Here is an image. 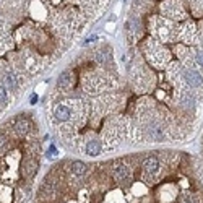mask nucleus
Segmentation results:
<instances>
[{"instance_id": "1", "label": "nucleus", "mask_w": 203, "mask_h": 203, "mask_svg": "<svg viewBox=\"0 0 203 203\" xmlns=\"http://www.w3.org/2000/svg\"><path fill=\"white\" fill-rule=\"evenodd\" d=\"M52 120L55 124H67L72 120V107L67 103H57L52 111Z\"/></svg>"}, {"instance_id": "2", "label": "nucleus", "mask_w": 203, "mask_h": 203, "mask_svg": "<svg viewBox=\"0 0 203 203\" xmlns=\"http://www.w3.org/2000/svg\"><path fill=\"white\" fill-rule=\"evenodd\" d=\"M75 85V72L72 68H67L60 73L59 80H57V86L60 91H70Z\"/></svg>"}, {"instance_id": "3", "label": "nucleus", "mask_w": 203, "mask_h": 203, "mask_svg": "<svg viewBox=\"0 0 203 203\" xmlns=\"http://www.w3.org/2000/svg\"><path fill=\"white\" fill-rule=\"evenodd\" d=\"M65 167H67L65 171L70 172L75 177H85L88 174V171H90V166L85 164L83 161H68L65 162Z\"/></svg>"}, {"instance_id": "4", "label": "nucleus", "mask_w": 203, "mask_h": 203, "mask_svg": "<svg viewBox=\"0 0 203 203\" xmlns=\"http://www.w3.org/2000/svg\"><path fill=\"white\" fill-rule=\"evenodd\" d=\"M83 151H85L86 156H91V158H96L99 156L101 151H103V141L98 140V138H90L83 143Z\"/></svg>"}, {"instance_id": "5", "label": "nucleus", "mask_w": 203, "mask_h": 203, "mask_svg": "<svg viewBox=\"0 0 203 203\" xmlns=\"http://www.w3.org/2000/svg\"><path fill=\"white\" fill-rule=\"evenodd\" d=\"M13 130H15V133H16V135L23 138V136L29 135V133L33 132V124H31V120H29V119L20 117V119H16V120H15Z\"/></svg>"}, {"instance_id": "6", "label": "nucleus", "mask_w": 203, "mask_h": 203, "mask_svg": "<svg viewBox=\"0 0 203 203\" xmlns=\"http://www.w3.org/2000/svg\"><path fill=\"white\" fill-rule=\"evenodd\" d=\"M7 103H8V94H7V88L0 85V107H2V106H5Z\"/></svg>"}, {"instance_id": "7", "label": "nucleus", "mask_w": 203, "mask_h": 203, "mask_svg": "<svg viewBox=\"0 0 203 203\" xmlns=\"http://www.w3.org/2000/svg\"><path fill=\"white\" fill-rule=\"evenodd\" d=\"M7 145H8V136L0 132V153H2V151H5Z\"/></svg>"}, {"instance_id": "8", "label": "nucleus", "mask_w": 203, "mask_h": 203, "mask_svg": "<svg viewBox=\"0 0 203 203\" xmlns=\"http://www.w3.org/2000/svg\"><path fill=\"white\" fill-rule=\"evenodd\" d=\"M195 62H197V67H198L200 70H203V49H200L198 52H197V55H195Z\"/></svg>"}, {"instance_id": "9", "label": "nucleus", "mask_w": 203, "mask_h": 203, "mask_svg": "<svg viewBox=\"0 0 203 203\" xmlns=\"http://www.w3.org/2000/svg\"><path fill=\"white\" fill-rule=\"evenodd\" d=\"M55 154H57V149H55V146H54V145H50V146H49V153H47V156H49V158H54Z\"/></svg>"}, {"instance_id": "10", "label": "nucleus", "mask_w": 203, "mask_h": 203, "mask_svg": "<svg viewBox=\"0 0 203 203\" xmlns=\"http://www.w3.org/2000/svg\"><path fill=\"white\" fill-rule=\"evenodd\" d=\"M29 103H31V104H36V103H37V96H36V94H33V96H31V99H29Z\"/></svg>"}]
</instances>
